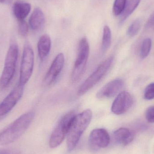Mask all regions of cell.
Instances as JSON below:
<instances>
[{
  "mask_svg": "<svg viewBox=\"0 0 154 154\" xmlns=\"http://www.w3.org/2000/svg\"><path fill=\"white\" fill-rule=\"evenodd\" d=\"M113 60L114 58L110 57L103 61L80 87L78 91V95L82 96L97 84L108 71Z\"/></svg>",
  "mask_w": 154,
  "mask_h": 154,
  "instance_id": "7",
  "label": "cell"
},
{
  "mask_svg": "<svg viewBox=\"0 0 154 154\" xmlns=\"http://www.w3.org/2000/svg\"><path fill=\"white\" fill-rule=\"evenodd\" d=\"M141 27V22L139 19L134 21L128 28L127 31V35L129 37H133L137 34Z\"/></svg>",
  "mask_w": 154,
  "mask_h": 154,
  "instance_id": "21",
  "label": "cell"
},
{
  "mask_svg": "<svg viewBox=\"0 0 154 154\" xmlns=\"http://www.w3.org/2000/svg\"><path fill=\"white\" fill-rule=\"evenodd\" d=\"M146 117L149 123H154V106H150L147 109L146 113Z\"/></svg>",
  "mask_w": 154,
  "mask_h": 154,
  "instance_id": "24",
  "label": "cell"
},
{
  "mask_svg": "<svg viewBox=\"0 0 154 154\" xmlns=\"http://www.w3.org/2000/svg\"><path fill=\"white\" fill-rule=\"evenodd\" d=\"M76 114L74 110L66 114L60 121L51 134L49 141L51 148H55L60 144L67 134L70 125Z\"/></svg>",
  "mask_w": 154,
  "mask_h": 154,
  "instance_id": "6",
  "label": "cell"
},
{
  "mask_svg": "<svg viewBox=\"0 0 154 154\" xmlns=\"http://www.w3.org/2000/svg\"><path fill=\"white\" fill-rule=\"evenodd\" d=\"M4 118L3 117H0V121H2Z\"/></svg>",
  "mask_w": 154,
  "mask_h": 154,
  "instance_id": "27",
  "label": "cell"
},
{
  "mask_svg": "<svg viewBox=\"0 0 154 154\" xmlns=\"http://www.w3.org/2000/svg\"><path fill=\"white\" fill-rule=\"evenodd\" d=\"M65 64V57L63 53H60L55 58L43 81L44 86L52 84L61 73Z\"/></svg>",
  "mask_w": 154,
  "mask_h": 154,
  "instance_id": "10",
  "label": "cell"
},
{
  "mask_svg": "<svg viewBox=\"0 0 154 154\" xmlns=\"http://www.w3.org/2000/svg\"><path fill=\"white\" fill-rule=\"evenodd\" d=\"M51 39L48 35H42L38 43V51L39 57L41 60H44L49 54L51 48Z\"/></svg>",
  "mask_w": 154,
  "mask_h": 154,
  "instance_id": "14",
  "label": "cell"
},
{
  "mask_svg": "<svg viewBox=\"0 0 154 154\" xmlns=\"http://www.w3.org/2000/svg\"><path fill=\"white\" fill-rule=\"evenodd\" d=\"M127 4V0H115L113 7V13L118 16L123 13Z\"/></svg>",
  "mask_w": 154,
  "mask_h": 154,
  "instance_id": "20",
  "label": "cell"
},
{
  "mask_svg": "<svg viewBox=\"0 0 154 154\" xmlns=\"http://www.w3.org/2000/svg\"><path fill=\"white\" fill-rule=\"evenodd\" d=\"M133 104V98L130 93L127 91H122L114 100L111 106V111L116 115H122L126 112Z\"/></svg>",
  "mask_w": 154,
  "mask_h": 154,
  "instance_id": "9",
  "label": "cell"
},
{
  "mask_svg": "<svg viewBox=\"0 0 154 154\" xmlns=\"http://www.w3.org/2000/svg\"><path fill=\"white\" fill-rule=\"evenodd\" d=\"M111 42V32L110 28L105 25L103 29L101 50L103 52L106 51L110 47Z\"/></svg>",
  "mask_w": 154,
  "mask_h": 154,
  "instance_id": "18",
  "label": "cell"
},
{
  "mask_svg": "<svg viewBox=\"0 0 154 154\" xmlns=\"http://www.w3.org/2000/svg\"><path fill=\"white\" fill-rule=\"evenodd\" d=\"M152 42L149 38L144 40L141 46L140 56L141 58L144 59L146 58L151 51L152 48Z\"/></svg>",
  "mask_w": 154,
  "mask_h": 154,
  "instance_id": "19",
  "label": "cell"
},
{
  "mask_svg": "<svg viewBox=\"0 0 154 154\" xmlns=\"http://www.w3.org/2000/svg\"><path fill=\"white\" fill-rule=\"evenodd\" d=\"M18 25V32L21 36L25 37L29 32V26L25 20L20 21Z\"/></svg>",
  "mask_w": 154,
  "mask_h": 154,
  "instance_id": "22",
  "label": "cell"
},
{
  "mask_svg": "<svg viewBox=\"0 0 154 154\" xmlns=\"http://www.w3.org/2000/svg\"><path fill=\"white\" fill-rule=\"evenodd\" d=\"M141 0H129L126 4L125 10L121 14L120 22L123 23L134 12L140 3Z\"/></svg>",
  "mask_w": 154,
  "mask_h": 154,
  "instance_id": "17",
  "label": "cell"
},
{
  "mask_svg": "<svg viewBox=\"0 0 154 154\" xmlns=\"http://www.w3.org/2000/svg\"><path fill=\"white\" fill-rule=\"evenodd\" d=\"M45 22V17L39 8H36L32 12L29 20V24L32 29L38 31L40 29Z\"/></svg>",
  "mask_w": 154,
  "mask_h": 154,
  "instance_id": "15",
  "label": "cell"
},
{
  "mask_svg": "<svg viewBox=\"0 0 154 154\" xmlns=\"http://www.w3.org/2000/svg\"><path fill=\"white\" fill-rule=\"evenodd\" d=\"M31 6L29 3L17 1L13 5V12L18 21L24 20L30 12Z\"/></svg>",
  "mask_w": 154,
  "mask_h": 154,
  "instance_id": "13",
  "label": "cell"
},
{
  "mask_svg": "<svg viewBox=\"0 0 154 154\" xmlns=\"http://www.w3.org/2000/svg\"><path fill=\"white\" fill-rule=\"evenodd\" d=\"M144 97L145 99L148 100L154 99V82L149 84L146 88Z\"/></svg>",
  "mask_w": 154,
  "mask_h": 154,
  "instance_id": "23",
  "label": "cell"
},
{
  "mask_svg": "<svg viewBox=\"0 0 154 154\" xmlns=\"http://www.w3.org/2000/svg\"><path fill=\"white\" fill-rule=\"evenodd\" d=\"M124 81L121 79H116L107 83L97 94L98 99L110 98L116 96L124 87Z\"/></svg>",
  "mask_w": 154,
  "mask_h": 154,
  "instance_id": "12",
  "label": "cell"
},
{
  "mask_svg": "<svg viewBox=\"0 0 154 154\" xmlns=\"http://www.w3.org/2000/svg\"><path fill=\"white\" fill-rule=\"evenodd\" d=\"M89 140L91 148L94 151H97L99 148L107 146L110 142V137L106 130L98 128L91 132Z\"/></svg>",
  "mask_w": 154,
  "mask_h": 154,
  "instance_id": "11",
  "label": "cell"
},
{
  "mask_svg": "<svg viewBox=\"0 0 154 154\" xmlns=\"http://www.w3.org/2000/svg\"><path fill=\"white\" fill-rule=\"evenodd\" d=\"M18 55V45L15 43H11L6 53L3 69L0 77L1 90L6 88L13 79L16 70Z\"/></svg>",
  "mask_w": 154,
  "mask_h": 154,
  "instance_id": "3",
  "label": "cell"
},
{
  "mask_svg": "<svg viewBox=\"0 0 154 154\" xmlns=\"http://www.w3.org/2000/svg\"><path fill=\"white\" fill-rule=\"evenodd\" d=\"M33 112L24 113L0 133V145L14 143L26 132L34 119Z\"/></svg>",
  "mask_w": 154,
  "mask_h": 154,
  "instance_id": "1",
  "label": "cell"
},
{
  "mask_svg": "<svg viewBox=\"0 0 154 154\" xmlns=\"http://www.w3.org/2000/svg\"><path fill=\"white\" fill-rule=\"evenodd\" d=\"M146 28L148 29H154V13L151 15V17L146 23Z\"/></svg>",
  "mask_w": 154,
  "mask_h": 154,
  "instance_id": "25",
  "label": "cell"
},
{
  "mask_svg": "<svg viewBox=\"0 0 154 154\" xmlns=\"http://www.w3.org/2000/svg\"><path fill=\"white\" fill-rule=\"evenodd\" d=\"M92 116L90 109L84 110L75 116L67 134V144L69 152L76 146L82 135L90 123Z\"/></svg>",
  "mask_w": 154,
  "mask_h": 154,
  "instance_id": "2",
  "label": "cell"
},
{
  "mask_svg": "<svg viewBox=\"0 0 154 154\" xmlns=\"http://www.w3.org/2000/svg\"><path fill=\"white\" fill-rule=\"evenodd\" d=\"M6 0H0V3H4Z\"/></svg>",
  "mask_w": 154,
  "mask_h": 154,
  "instance_id": "26",
  "label": "cell"
},
{
  "mask_svg": "<svg viewBox=\"0 0 154 154\" xmlns=\"http://www.w3.org/2000/svg\"><path fill=\"white\" fill-rule=\"evenodd\" d=\"M114 137L117 143L126 146L133 141L134 135L129 129L122 128L114 132Z\"/></svg>",
  "mask_w": 154,
  "mask_h": 154,
  "instance_id": "16",
  "label": "cell"
},
{
  "mask_svg": "<svg viewBox=\"0 0 154 154\" xmlns=\"http://www.w3.org/2000/svg\"><path fill=\"white\" fill-rule=\"evenodd\" d=\"M24 87L18 82L0 103V117H5L20 101L23 95Z\"/></svg>",
  "mask_w": 154,
  "mask_h": 154,
  "instance_id": "8",
  "label": "cell"
},
{
  "mask_svg": "<svg viewBox=\"0 0 154 154\" xmlns=\"http://www.w3.org/2000/svg\"><path fill=\"white\" fill-rule=\"evenodd\" d=\"M89 53V45L88 40L84 38L79 43L78 54L74 69L71 74V81L76 83L79 81L84 74Z\"/></svg>",
  "mask_w": 154,
  "mask_h": 154,
  "instance_id": "4",
  "label": "cell"
},
{
  "mask_svg": "<svg viewBox=\"0 0 154 154\" xmlns=\"http://www.w3.org/2000/svg\"><path fill=\"white\" fill-rule=\"evenodd\" d=\"M34 64V55L33 50L29 44H25L23 52L20 69L19 83L23 86L29 80L32 72Z\"/></svg>",
  "mask_w": 154,
  "mask_h": 154,
  "instance_id": "5",
  "label": "cell"
}]
</instances>
